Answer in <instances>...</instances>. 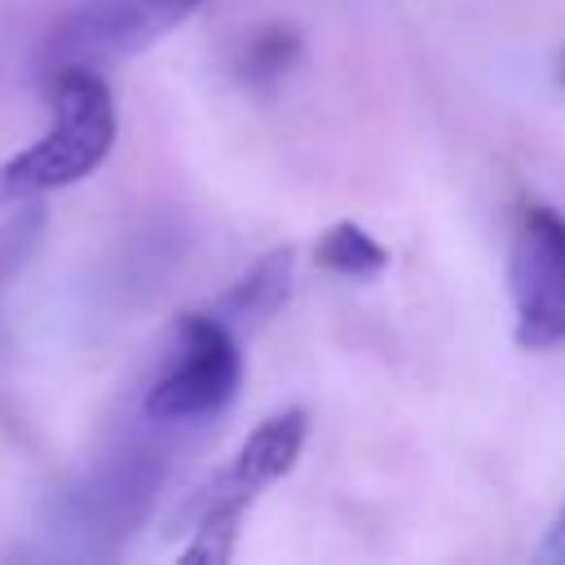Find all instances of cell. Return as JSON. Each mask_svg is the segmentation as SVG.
I'll use <instances>...</instances> for the list:
<instances>
[{
    "instance_id": "cell-1",
    "label": "cell",
    "mask_w": 565,
    "mask_h": 565,
    "mask_svg": "<svg viewBox=\"0 0 565 565\" xmlns=\"http://www.w3.org/2000/svg\"><path fill=\"white\" fill-rule=\"evenodd\" d=\"M194 428L203 424L154 419L141 411V428L119 437L79 481H71L44 508L49 543L62 556H115L150 516Z\"/></svg>"
},
{
    "instance_id": "cell-2",
    "label": "cell",
    "mask_w": 565,
    "mask_h": 565,
    "mask_svg": "<svg viewBox=\"0 0 565 565\" xmlns=\"http://www.w3.org/2000/svg\"><path fill=\"white\" fill-rule=\"evenodd\" d=\"M53 128L0 163V207H18L49 190H62L88 177L115 146V102L93 66H57L49 71Z\"/></svg>"
},
{
    "instance_id": "cell-3",
    "label": "cell",
    "mask_w": 565,
    "mask_h": 565,
    "mask_svg": "<svg viewBox=\"0 0 565 565\" xmlns=\"http://www.w3.org/2000/svg\"><path fill=\"white\" fill-rule=\"evenodd\" d=\"M305 433H309V415L296 406L252 428V437L238 446L230 468H221L185 508V516H194V543L181 552V561H212V565L230 561L247 503L265 486H274L282 472H291V463L300 459Z\"/></svg>"
},
{
    "instance_id": "cell-4",
    "label": "cell",
    "mask_w": 565,
    "mask_h": 565,
    "mask_svg": "<svg viewBox=\"0 0 565 565\" xmlns=\"http://www.w3.org/2000/svg\"><path fill=\"white\" fill-rule=\"evenodd\" d=\"M243 380V353L234 327L216 313H185L177 322V362L146 388L141 411L154 419L207 424L230 406Z\"/></svg>"
},
{
    "instance_id": "cell-5",
    "label": "cell",
    "mask_w": 565,
    "mask_h": 565,
    "mask_svg": "<svg viewBox=\"0 0 565 565\" xmlns=\"http://www.w3.org/2000/svg\"><path fill=\"white\" fill-rule=\"evenodd\" d=\"M203 0H79L44 44V75L57 66H93L132 57L185 22Z\"/></svg>"
},
{
    "instance_id": "cell-6",
    "label": "cell",
    "mask_w": 565,
    "mask_h": 565,
    "mask_svg": "<svg viewBox=\"0 0 565 565\" xmlns=\"http://www.w3.org/2000/svg\"><path fill=\"white\" fill-rule=\"evenodd\" d=\"M516 305V344L552 349L565 340V221L552 207H525L508 252Z\"/></svg>"
},
{
    "instance_id": "cell-7",
    "label": "cell",
    "mask_w": 565,
    "mask_h": 565,
    "mask_svg": "<svg viewBox=\"0 0 565 565\" xmlns=\"http://www.w3.org/2000/svg\"><path fill=\"white\" fill-rule=\"evenodd\" d=\"M291 265H296L291 247H274L269 256H260V260L252 265V274H243V278L216 300L212 313H216L225 327H234V331L260 327L265 318H274V313L282 309V300H287V291H291Z\"/></svg>"
},
{
    "instance_id": "cell-8",
    "label": "cell",
    "mask_w": 565,
    "mask_h": 565,
    "mask_svg": "<svg viewBox=\"0 0 565 565\" xmlns=\"http://www.w3.org/2000/svg\"><path fill=\"white\" fill-rule=\"evenodd\" d=\"M318 260H322L327 269L344 274V278H366V274H380V269L388 265V252H384L362 225L340 221V225H331V230L322 234Z\"/></svg>"
},
{
    "instance_id": "cell-9",
    "label": "cell",
    "mask_w": 565,
    "mask_h": 565,
    "mask_svg": "<svg viewBox=\"0 0 565 565\" xmlns=\"http://www.w3.org/2000/svg\"><path fill=\"white\" fill-rule=\"evenodd\" d=\"M44 225H49V216L35 199L18 203V212H9L0 221V291L26 269V260L35 256V247L44 238Z\"/></svg>"
},
{
    "instance_id": "cell-10",
    "label": "cell",
    "mask_w": 565,
    "mask_h": 565,
    "mask_svg": "<svg viewBox=\"0 0 565 565\" xmlns=\"http://www.w3.org/2000/svg\"><path fill=\"white\" fill-rule=\"evenodd\" d=\"M300 53V35L291 26H265L256 35H247L243 57H238V75L243 79H274L291 66V57Z\"/></svg>"
},
{
    "instance_id": "cell-11",
    "label": "cell",
    "mask_w": 565,
    "mask_h": 565,
    "mask_svg": "<svg viewBox=\"0 0 565 565\" xmlns=\"http://www.w3.org/2000/svg\"><path fill=\"white\" fill-rule=\"evenodd\" d=\"M539 561H565V508L556 512V521L547 525V539L539 547Z\"/></svg>"
},
{
    "instance_id": "cell-12",
    "label": "cell",
    "mask_w": 565,
    "mask_h": 565,
    "mask_svg": "<svg viewBox=\"0 0 565 565\" xmlns=\"http://www.w3.org/2000/svg\"><path fill=\"white\" fill-rule=\"evenodd\" d=\"M561 84H565V57H561Z\"/></svg>"
}]
</instances>
